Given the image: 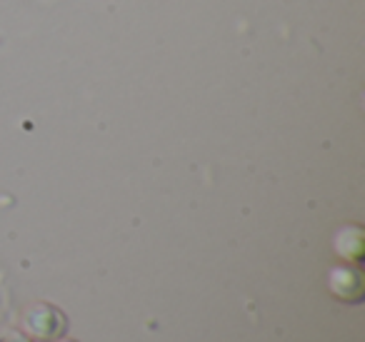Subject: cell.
I'll use <instances>...</instances> for the list:
<instances>
[{"label": "cell", "instance_id": "6da1fadb", "mask_svg": "<svg viewBox=\"0 0 365 342\" xmlns=\"http://www.w3.org/2000/svg\"><path fill=\"white\" fill-rule=\"evenodd\" d=\"M23 327H26V332H31L33 337H38V340L51 342V340H58V337L66 332L68 320L58 307L38 302L31 310H26V315H23Z\"/></svg>", "mask_w": 365, "mask_h": 342}, {"label": "cell", "instance_id": "7a4b0ae2", "mask_svg": "<svg viewBox=\"0 0 365 342\" xmlns=\"http://www.w3.org/2000/svg\"><path fill=\"white\" fill-rule=\"evenodd\" d=\"M330 290L335 297L345 302H360L363 300V285H360V275L350 267H335L330 272Z\"/></svg>", "mask_w": 365, "mask_h": 342}, {"label": "cell", "instance_id": "277c9868", "mask_svg": "<svg viewBox=\"0 0 365 342\" xmlns=\"http://www.w3.org/2000/svg\"><path fill=\"white\" fill-rule=\"evenodd\" d=\"M51 342H76V340H51Z\"/></svg>", "mask_w": 365, "mask_h": 342}, {"label": "cell", "instance_id": "3957f363", "mask_svg": "<svg viewBox=\"0 0 365 342\" xmlns=\"http://www.w3.org/2000/svg\"><path fill=\"white\" fill-rule=\"evenodd\" d=\"M0 342H33V340L28 335H23V332H3Z\"/></svg>", "mask_w": 365, "mask_h": 342}]
</instances>
